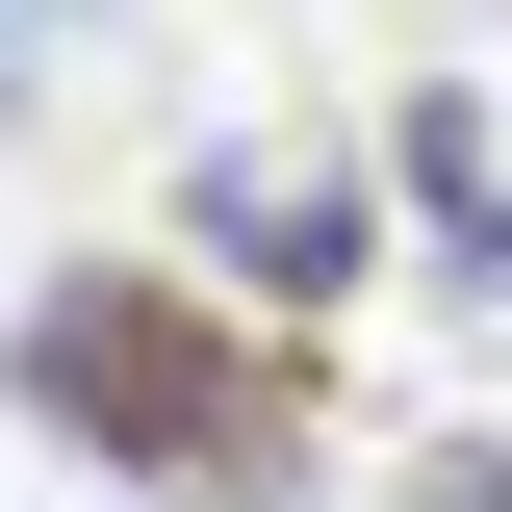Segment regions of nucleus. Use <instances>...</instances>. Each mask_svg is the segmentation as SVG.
I'll return each instance as SVG.
<instances>
[{"label":"nucleus","mask_w":512,"mask_h":512,"mask_svg":"<svg viewBox=\"0 0 512 512\" xmlns=\"http://www.w3.org/2000/svg\"><path fill=\"white\" fill-rule=\"evenodd\" d=\"M0 384L52 410L77 461H128L154 512H282V487H308V359L231 333L205 282H154V256H77L52 308L0 333Z\"/></svg>","instance_id":"nucleus-1"},{"label":"nucleus","mask_w":512,"mask_h":512,"mask_svg":"<svg viewBox=\"0 0 512 512\" xmlns=\"http://www.w3.org/2000/svg\"><path fill=\"white\" fill-rule=\"evenodd\" d=\"M180 231H205V282H231V308L308 333L333 282H359V154H256V128H231V154L180 180Z\"/></svg>","instance_id":"nucleus-2"},{"label":"nucleus","mask_w":512,"mask_h":512,"mask_svg":"<svg viewBox=\"0 0 512 512\" xmlns=\"http://www.w3.org/2000/svg\"><path fill=\"white\" fill-rule=\"evenodd\" d=\"M410 205H436L461 282H512V77H436L410 103Z\"/></svg>","instance_id":"nucleus-3"},{"label":"nucleus","mask_w":512,"mask_h":512,"mask_svg":"<svg viewBox=\"0 0 512 512\" xmlns=\"http://www.w3.org/2000/svg\"><path fill=\"white\" fill-rule=\"evenodd\" d=\"M410 512H512V436H461V461H410Z\"/></svg>","instance_id":"nucleus-4"},{"label":"nucleus","mask_w":512,"mask_h":512,"mask_svg":"<svg viewBox=\"0 0 512 512\" xmlns=\"http://www.w3.org/2000/svg\"><path fill=\"white\" fill-rule=\"evenodd\" d=\"M77 52V0H0V103H26V77H52Z\"/></svg>","instance_id":"nucleus-5"}]
</instances>
